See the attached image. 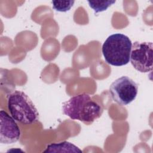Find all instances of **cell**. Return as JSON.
<instances>
[{
    "label": "cell",
    "instance_id": "cell-2",
    "mask_svg": "<svg viewBox=\"0 0 153 153\" xmlns=\"http://www.w3.org/2000/svg\"><path fill=\"white\" fill-rule=\"evenodd\" d=\"M131 46L132 42L127 36L116 33L106 38L103 44L102 51L108 64L121 66L129 62Z\"/></svg>",
    "mask_w": 153,
    "mask_h": 153
},
{
    "label": "cell",
    "instance_id": "cell-7",
    "mask_svg": "<svg viewBox=\"0 0 153 153\" xmlns=\"http://www.w3.org/2000/svg\"><path fill=\"white\" fill-rule=\"evenodd\" d=\"M82 152L78 147L71 142L64 141L50 143L47 145L44 152Z\"/></svg>",
    "mask_w": 153,
    "mask_h": 153
},
{
    "label": "cell",
    "instance_id": "cell-1",
    "mask_svg": "<svg viewBox=\"0 0 153 153\" xmlns=\"http://www.w3.org/2000/svg\"><path fill=\"white\" fill-rule=\"evenodd\" d=\"M63 113L74 120H78L89 125L102 115L103 109L87 93L79 94L65 102Z\"/></svg>",
    "mask_w": 153,
    "mask_h": 153
},
{
    "label": "cell",
    "instance_id": "cell-5",
    "mask_svg": "<svg viewBox=\"0 0 153 153\" xmlns=\"http://www.w3.org/2000/svg\"><path fill=\"white\" fill-rule=\"evenodd\" d=\"M152 42L135 41L132 44L130 61L137 71L146 73L152 71Z\"/></svg>",
    "mask_w": 153,
    "mask_h": 153
},
{
    "label": "cell",
    "instance_id": "cell-8",
    "mask_svg": "<svg viewBox=\"0 0 153 153\" xmlns=\"http://www.w3.org/2000/svg\"><path fill=\"white\" fill-rule=\"evenodd\" d=\"M89 6L96 13L105 11L108 7L115 3V1H88Z\"/></svg>",
    "mask_w": 153,
    "mask_h": 153
},
{
    "label": "cell",
    "instance_id": "cell-6",
    "mask_svg": "<svg viewBox=\"0 0 153 153\" xmlns=\"http://www.w3.org/2000/svg\"><path fill=\"white\" fill-rule=\"evenodd\" d=\"M0 142L11 144L17 142L20 137V130L16 120L6 111H0Z\"/></svg>",
    "mask_w": 153,
    "mask_h": 153
},
{
    "label": "cell",
    "instance_id": "cell-9",
    "mask_svg": "<svg viewBox=\"0 0 153 153\" xmlns=\"http://www.w3.org/2000/svg\"><path fill=\"white\" fill-rule=\"evenodd\" d=\"M53 8L59 12H66L72 8L75 1H53Z\"/></svg>",
    "mask_w": 153,
    "mask_h": 153
},
{
    "label": "cell",
    "instance_id": "cell-3",
    "mask_svg": "<svg viewBox=\"0 0 153 153\" xmlns=\"http://www.w3.org/2000/svg\"><path fill=\"white\" fill-rule=\"evenodd\" d=\"M8 109L11 117L23 124L38 121L39 113L31 99L24 92L15 90L7 95Z\"/></svg>",
    "mask_w": 153,
    "mask_h": 153
},
{
    "label": "cell",
    "instance_id": "cell-4",
    "mask_svg": "<svg viewBox=\"0 0 153 153\" xmlns=\"http://www.w3.org/2000/svg\"><path fill=\"white\" fill-rule=\"evenodd\" d=\"M138 92V85L127 76L115 79L109 87V93L114 102L126 106L133 102Z\"/></svg>",
    "mask_w": 153,
    "mask_h": 153
}]
</instances>
